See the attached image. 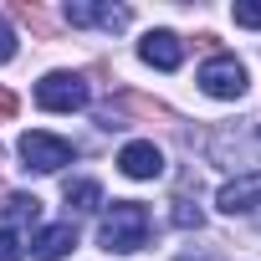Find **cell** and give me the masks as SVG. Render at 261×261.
<instances>
[{
	"instance_id": "cell-14",
	"label": "cell",
	"mask_w": 261,
	"mask_h": 261,
	"mask_svg": "<svg viewBox=\"0 0 261 261\" xmlns=\"http://www.w3.org/2000/svg\"><path fill=\"white\" fill-rule=\"evenodd\" d=\"M200 220H205V215H200V205H190V200H174V225H185V230L195 225V230H200Z\"/></svg>"
},
{
	"instance_id": "cell-4",
	"label": "cell",
	"mask_w": 261,
	"mask_h": 261,
	"mask_svg": "<svg viewBox=\"0 0 261 261\" xmlns=\"http://www.w3.org/2000/svg\"><path fill=\"white\" fill-rule=\"evenodd\" d=\"M21 159H26V169H36V174H57L62 164H72V144L57 139V134L31 128V134H21Z\"/></svg>"
},
{
	"instance_id": "cell-1",
	"label": "cell",
	"mask_w": 261,
	"mask_h": 261,
	"mask_svg": "<svg viewBox=\"0 0 261 261\" xmlns=\"http://www.w3.org/2000/svg\"><path fill=\"white\" fill-rule=\"evenodd\" d=\"M210 159L225 164V169H236V179L261 174V118L236 123V128H220V134L210 139Z\"/></svg>"
},
{
	"instance_id": "cell-7",
	"label": "cell",
	"mask_w": 261,
	"mask_h": 261,
	"mask_svg": "<svg viewBox=\"0 0 261 261\" xmlns=\"http://www.w3.org/2000/svg\"><path fill=\"white\" fill-rule=\"evenodd\" d=\"M62 16H67V26H102V31H123L134 21L128 6H92V0H77V6H67Z\"/></svg>"
},
{
	"instance_id": "cell-3",
	"label": "cell",
	"mask_w": 261,
	"mask_h": 261,
	"mask_svg": "<svg viewBox=\"0 0 261 261\" xmlns=\"http://www.w3.org/2000/svg\"><path fill=\"white\" fill-rule=\"evenodd\" d=\"M87 97H92V87L77 72H46L36 82V102L46 113H77V108H87Z\"/></svg>"
},
{
	"instance_id": "cell-12",
	"label": "cell",
	"mask_w": 261,
	"mask_h": 261,
	"mask_svg": "<svg viewBox=\"0 0 261 261\" xmlns=\"http://www.w3.org/2000/svg\"><path fill=\"white\" fill-rule=\"evenodd\" d=\"M97 205H102L97 179H67V215H92Z\"/></svg>"
},
{
	"instance_id": "cell-6",
	"label": "cell",
	"mask_w": 261,
	"mask_h": 261,
	"mask_svg": "<svg viewBox=\"0 0 261 261\" xmlns=\"http://www.w3.org/2000/svg\"><path fill=\"white\" fill-rule=\"evenodd\" d=\"M118 169H123L128 179H159V174H164V154H159V144H149V139H134V144H123V154H118Z\"/></svg>"
},
{
	"instance_id": "cell-10",
	"label": "cell",
	"mask_w": 261,
	"mask_h": 261,
	"mask_svg": "<svg viewBox=\"0 0 261 261\" xmlns=\"http://www.w3.org/2000/svg\"><path fill=\"white\" fill-rule=\"evenodd\" d=\"M72 251H77V225H72V220L46 225V230L31 241V256H36V261H62V256H72Z\"/></svg>"
},
{
	"instance_id": "cell-9",
	"label": "cell",
	"mask_w": 261,
	"mask_h": 261,
	"mask_svg": "<svg viewBox=\"0 0 261 261\" xmlns=\"http://www.w3.org/2000/svg\"><path fill=\"white\" fill-rule=\"evenodd\" d=\"M215 205H220L225 215H251V210L261 205V174H246V179H230V185H220Z\"/></svg>"
},
{
	"instance_id": "cell-13",
	"label": "cell",
	"mask_w": 261,
	"mask_h": 261,
	"mask_svg": "<svg viewBox=\"0 0 261 261\" xmlns=\"http://www.w3.org/2000/svg\"><path fill=\"white\" fill-rule=\"evenodd\" d=\"M0 261H26V241L6 225H0Z\"/></svg>"
},
{
	"instance_id": "cell-11",
	"label": "cell",
	"mask_w": 261,
	"mask_h": 261,
	"mask_svg": "<svg viewBox=\"0 0 261 261\" xmlns=\"http://www.w3.org/2000/svg\"><path fill=\"white\" fill-rule=\"evenodd\" d=\"M0 215H6V230H26V225H36L41 220V200L36 195H26V190H16V195H6V210H0Z\"/></svg>"
},
{
	"instance_id": "cell-8",
	"label": "cell",
	"mask_w": 261,
	"mask_h": 261,
	"mask_svg": "<svg viewBox=\"0 0 261 261\" xmlns=\"http://www.w3.org/2000/svg\"><path fill=\"white\" fill-rule=\"evenodd\" d=\"M139 57H144L149 67H159V72H174V67L185 62V41H179L174 31H149V36L139 41Z\"/></svg>"
},
{
	"instance_id": "cell-2",
	"label": "cell",
	"mask_w": 261,
	"mask_h": 261,
	"mask_svg": "<svg viewBox=\"0 0 261 261\" xmlns=\"http://www.w3.org/2000/svg\"><path fill=\"white\" fill-rule=\"evenodd\" d=\"M97 241H102V251H113V256L139 251V246L149 241V210H144L139 200H118V205L102 215V230H97Z\"/></svg>"
},
{
	"instance_id": "cell-16",
	"label": "cell",
	"mask_w": 261,
	"mask_h": 261,
	"mask_svg": "<svg viewBox=\"0 0 261 261\" xmlns=\"http://www.w3.org/2000/svg\"><path fill=\"white\" fill-rule=\"evenodd\" d=\"M230 16H236V26H251V31L261 26V6H236Z\"/></svg>"
},
{
	"instance_id": "cell-15",
	"label": "cell",
	"mask_w": 261,
	"mask_h": 261,
	"mask_svg": "<svg viewBox=\"0 0 261 261\" xmlns=\"http://www.w3.org/2000/svg\"><path fill=\"white\" fill-rule=\"evenodd\" d=\"M11 57H16V31H11V21H6V16H0V67H6Z\"/></svg>"
},
{
	"instance_id": "cell-5",
	"label": "cell",
	"mask_w": 261,
	"mask_h": 261,
	"mask_svg": "<svg viewBox=\"0 0 261 261\" xmlns=\"http://www.w3.org/2000/svg\"><path fill=\"white\" fill-rule=\"evenodd\" d=\"M200 92L205 97H220V102H236L246 97V67L236 57H210L200 67Z\"/></svg>"
},
{
	"instance_id": "cell-17",
	"label": "cell",
	"mask_w": 261,
	"mask_h": 261,
	"mask_svg": "<svg viewBox=\"0 0 261 261\" xmlns=\"http://www.w3.org/2000/svg\"><path fill=\"white\" fill-rule=\"evenodd\" d=\"M179 261H205V256H179Z\"/></svg>"
}]
</instances>
